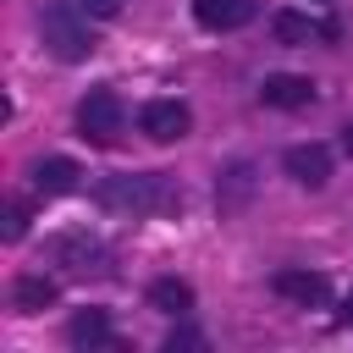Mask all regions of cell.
Returning <instances> with one entry per match:
<instances>
[{
    "label": "cell",
    "instance_id": "14",
    "mask_svg": "<svg viewBox=\"0 0 353 353\" xmlns=\"http://www.w3.org/2000/svg\"><path fill=\"white\" fill-rule=\"evenodd\" d=\"M149 303H154L160 314H188V309H193V287L176 281V276H160V281L149 287Z\"/></svg>",
    "mask_w": 353,
    "mask_h": 353
},
{
    "label": "cell",
    "instance_id": "6",
    "mask_svg": "<svg viewBox=\"0 0 353 353\" xmlns=\"http://www.w3.org/2000/svg\"><path fill=\"white\" fill-rule=\"evenodd\" d=\"M193 22L210 33H232L254 22V0H193Z\"/></svg>",
    "mask_w": 353,
    "mask_h": 353
},
{
    "label": "cell",
    "instance_id": "1",
    "mask_svg": "<svg viewBox=\"0 0 353 353\" xmlns=\"http://www.w3.org/2000/svg\"><path fill=\"white\" fill-rule=\"evenodd\" d=\"M39 33H44V50L55 61H88V50H94L88 11L83 6H66V0H55V6L39 11Z\"/></svg>",
    "mask_w": 353,
    "mask_h": 353
},
{
    "label": "cell",
    "instance_id": "13",
    "mask_svg": "<svg viewBox=\"0 0 353 353\" xmlns=\"http://www.w3.org/2000/svg\"><path fill=\"white\" fill-rule=\"evenodd\" d=\"M270 28H276V39H281V44H309V39H325V33H331L325 22L298 17V11H276V22H270Z\"/></svg>",
    "mask_w": 353,
    "mask_h": 353
},
{
    "label": "cell",
    "instance_id": "7",
    "mask_svg": "<svg viewBox=\"0 0 353 353\" xmlns=\"http://www.w3.org/2000/svg\"><path fill=\"white\" fill-rule=\"evenodd\" d=\"M287 176H292L298 188H325L331 154H325L320 143H298V149H287Z\"/></svg>",
    "mask_w": 353,
    "mask_h": 353
},
{
    "label": "cell",
    "instance_id": "5",
    "mask_svg": "<svg viewBox=\"0 0 353 353\" xmlns=\"http://www.w3.org/2000/svg\"><path fill=\"white\" fill-rule=\"evenodd\" d=\"M138 127H143L154 143H176V138L193 127V116H188V105H182V99H154V105H143Z\"/></svg>",
    "mask_w": 353,
    "mask_h": 353
},
{
    "label": "cell",
    "instance_id": "10",
    "mask_svg": "<svg viewBox=\"0 0 353 353\" xmlns=\"http://www.w3.org/2000/svg\"><path fill=\"white\" fill-rule=\"evenodd\" d=\"M270 287H276L281 298L303 303V309L325 298V276H320V270H276V276H270Z\"/></svg>",
    "mask_w": 353,
    "mask_h": 353
},
{
    "label": "cell",
    "instance_id": "15",
    "mask_svg": "<svg viewBox=\"0 0 353 353\" xmlns=\"http://www.w3.org/2000/svg\"><path fill=\"white\" fill-rule=\"evenodd\" d=\"M0 232H6V243H17V237L28 232V204H17V199H11V204H6V226H0Z\"/></svg>",
    "mask_w": 353,
    "mask_h": 353
},
{
    "label": "cell",
    "instance_id": "3",
    "mask_svg": "<svg viewBox=\"0 0 353 353\" xmlns=\"http://www.w3.org/2000/svg\"><path fill=\"white\" fill-rule=\"evenodd\" d=\"M44 254H50L55 265H66L72 276H105V270H110L105 243L88 237V232H55V237L44 243Z\"/></svg>",
    "mask_w": 353,
    "mask_h": 353
},
{
    "label": "cell",
    "instance_id": "18",
    "mask_svg": "<svg viewBox=\"0 0 353 353\" xmlns=\"http://www.w3.org/2000/svg\"><path fill=\"white\" fill-rule=\"evenodd\" d=\"M336 320H342V325H353V298H347V303L336 309Z\"/></svg>",
    "mask_w": 353,
    "mask_h": 353
},
{
    "label": "cell",
    "instance_id": "9",
    "mask_svg": "<svg viewBox=\"0 0 353 353\" xmlns=\"http://www.w3.org/2000/svg\"><path fill=\"white\" fill-rule=\"evenodd\" d=\"M259 99L276 105V110H303V105L314 99V83H309V77H292V72H276V77H265Z\"/></svg>",
    "mask_w": 353,
    "mask_h": 353
},
{
    "label": "cell",
    "instance_id": "2",
    "mask_svg": "<svg viewBox=\"0 0 353 353\" xmlns=\"http://www.w3.org/2000/svg\"><path fill=\"white\" fill-rule=\"evenodd\" d=\"M99 204L105 210H127V215H154V210L176 204V188L160 171H149V176H105L99 182Z\"/></svg>",
    "mask_w": 353,
    "mask_h": 353
},
{
    "label": "cell",
    "instance_id": "4",
    "mask_svg": "<svg viewBox=\"0 0 353 353\" xmlns=\"http://www.w3.org/2000/svg\"><path fill=\"white\" fill-rule=\"evenodd\" d=\"M77 132H83L88 143H116V132H121V99H116L110 88H94V94L77 105Z\"/></svg>",
    "mask_w": 353,
    "mask_h": 353
},
{
    "label": "cell",
    "instance_id": "17",
    "mask_svg": "<svg viewBox=\"0 0 353 353\" xmlns=\"http://www.w3.org/2000/svg\"><path fill=\"white\" fill-rule=\"evenodd\" d=\"M77 6H83L88 17H116V11H121V0H77Z\"/></svg>",
    "mask_w": 353,
    "mask_h": 353
},
{
    "label": "cell",
    "instance_id": "19",
    "mask_svg": "<svg viewBox=\"0 0 353 353\" xmlns=\"http://www.w3.org/2000/svg\"><path fill=\"white\" fill-rule=\"evenodd\" d=\"M342 149H347V154H353V121H347V127H342Z\"/></svg>",
    "mask_w": 353,
    "mask_h": 353
},
{
    "label": "cell",
    "instance_id": "16",
    "mask_svg": "<svg viewBox=\"0 0 353 353\" xmlns=\"http://www.w3.org/2000/svg\"><path fill=\"white\" fill-rule=\"evenodd\" d=\"M165 347H171V353H176V347H204V336H199V331H171Z\"/></svg>",
    "mask_w": 353,
    "mask_h": 353
},
{
    "label": "cell",
    "instance_id": "12",
    "mask_svg": "<svg viewBox=\"0 0 353 353\" xmlns=\"http://www.w3.org/2000/svg\"><path fill=\"white\" fill-rule=\"evenodd\" d=\"M11 303H17L22 314H39L44 303H55V281H50V276H39V270H28V276H17Z\"/></svg>",
    "mask_w": 353,
    "mask_h": 353
},
{
    "label": "cell",
    "instance_id": "11",
    "mask_svg": "<svg viewBox=\"0 0 353 353\" xmlns=\"http://www.w3.org/2000/svg\"><path fill=\"white\" fill-rule=\"evenodd\" d=\"M66 342H72V347H116L105 309H83V314H72V325H66Z\"/></svg>",
    "mask_w": 353,
    "mask_h": 353
},
{
    "label": "cell",
    "instance_id": "8",
    "mask_svg": "<svg viewBox=\"0 0 353 353\" xmlns=\"http://www.w3.org/2000/svg\"><path fill=\"white\" fill-rule=\"evenodd\" d=\"M77 182H83V165H77V160H66V154H50V160H39V165H33V188H39L44 199L72 193Z\"/></svg>",
    "mask_w": 353,
    "mask_h": 353
}]
</instances>
